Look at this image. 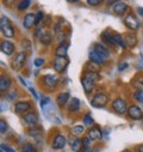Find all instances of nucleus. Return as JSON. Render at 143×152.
<instances>
[{"label":"nucleus","instance_id":"30","mask_svg":"<svg viewBox=\"0 0 143 152\" xmlns=\"http://www.w3.org/2000/svg\"><path fill=\"white\" fill-rule=\"evenodd\" d=\"M30 5H31V0H20V1L18 3V5H17V10L18 11H24Z\"/></svg>","mask_w":143,"mask_h":152},{"label":"nucleus","instance_id":"27","mask_svg":"<svg viewBox=\"0 0 143 152\" xmlns=\"http://www.w3.org/2000/svg\"><path fill=\"white\" fill-rule=\"evenodd\" d=\"M90 59H91V61H93V62H95V64H103L104 62V60H105V58H103L101 55H99L97 52H94V50H92L91 53H90Z\"/></svg>","mask_w":143,"mask_h":152},{"label":"nucleus","instance_id":"31","mask_svg":"<svg viewBox=\"0 0 143 152\" xmlns=\"http://www.w3.org/2000/svg\"><path fill=\"white\" fill-rule=\"evenodd\" d=\"M22 152H37V150H36V147L32 144L26 142L22 146Z\"/></svg>","mask_w":143,"mask_h":152},{"label":"nucleus","instance_id":"33","mask_svg":"<svg viewBox=\"0 0 143 152\" xmlns=\"http://www.w3.org/2000/svg\"><path fill=\"white\" fill-rule=\"evenodd\" d=\"M72 132H73V134L74 135H80V134H82L84 133V126H81V125H78V126H74L73 128H72Z\"/></svg>","mask_w":143,"mask_h":152},{"label":"nucleus","instance_id":"48","mask_svg":"<svg viewBox=\"0 0 143 152\" xmlns=\"http://www.w3.org/2000/svg\"><path fill=\"white\" fill-rule=\"evenodd\" d=\"M30 91H31V92H32V94H33V96H35V97H36V98H37V95H36V91H35V90H33V89H30Z\"/></svg>","mask_w":143,"mask_h":152},{"label":"nucleus","instance_id":"12","mask_svg":"<svg viewBox=\"0 0 143 152\" xmlns=\"http://www.w3.org/2000/svg\"><path fill=\"white\" fill-rule=\"evenodd\" d=\"M128 9H129V6H128L126 3H124V1H118V3H116V4L113 5L112 11H113V13L117 15V16H123V15L128 11Z\"/></svg>","mask_w":143,"mask_h":152},{"label":"nucleus","instance_id":"17","mask_svg":"<svg viewBox=\"0 0 143 152\" xmlns=\"http://www.w3.org/2000/svg\"><path fill=\"white\" fill-rule=\"evenodd\" d=\"M81 85H82L84 91L86 94H91L93 91V89H94V82L91 80V79H88V78H86V77H82L81 78Z\"/></svg>","mask_w":143,"mask_h":152},{"label":"nucleus","instance_id":"43","mask_svg":"<svg viewBox=\"0 0 143 152\" xmlns=\"http://www.w3.org/2000/svg\"><path fill=\"white\" fill-rule=\"evenodd\" d=\"M1 150H3V151L6 150V151H9V152H16L13 148H11V147H9V146H6V145H1Z\"/></svg>","mask_w":143,"mask_h":152},{"label":"nucleus","instance_id":"49","mask_svg":"<svg viewBox=\"0 0 143 152\" xmlns=\"http://www.w3.org/2000/svg\"><path fill=\"white\" fill-rule=\"evenodd\" d=\"M68 3H72V4H74V3H77V1H79V0H67Z\"/></svg>","mask_w":143,"mask_h":152},{"label":"nucleus","instance_id":"2","mask_svg":"<svg viewBox=\"0 0 143 152\" xmlns=\"http://www.w3.org/2000/svg\"><path fill=\"white\" fill-rule=\"evenodd\" d=\"M107 102H109V97L107 95L103 94V92H98L93 96V98L91 99V104L94 107V108H104Z\"/></svg>","mask_w":143,"mask_h":152},{"label":"nucleus","instance_id":"19","mask_svg":"<svg viewBox=\"0 0 143 152\" xmlns=\"http://www.w3.org/2000/svg\"><path fill=\"white\" fill-rule=\"evenodd\" d=\"M35 18H36V15H33V13L25 15L23 18V26L25 29H30L32 25H35Z\"/></svg>","mask_w":143,"mask_h":152},{"label":"nucleus","instance_id":"26","mask_svg":"<svg viewBox=\"0 0 143 152\" xmlns=\"http://www.w3.org/2000/svg\"><path fill=\"white\" fill-rule=\"evenodd\" d=\"M101 37H103V40H104L107 45H110V46H115V45H116V42H115V40H113V35H110L109 31H104L103 35H101Z\"/></svg>","mask_w":143,"mask_h":152},{"label":"nucleus","instance_id":"34","mask_svg":"<svg viewBox=\"0 0 143 152\" xmlns=\"http://www.w3.org/2000/svg\"><path fill=\"white\" fill-rule=\"evenodd\" d=\"M134 98L141 103H143V91L142 90H136L134 94Z\"/></svg>","mask_w":143,"mask_h":152},{"label":"nucleus","instance_id":"32","mask_svg":"<svg viewBox=\"0 0 143 152\" xmlns=\"http://www.w3.org/2000/svg\"><path fill=\"white\" fill-rule=\"evenodd\" d=\"M90 141L91 139L88 137H86L84 140H82V152H91V148H90Z\"/></svg>","mask_w":143,"mask_h":152},{"label":"nucleus","instance_id":"16","mask_svg":"<svg viewBox=\"0 0 143 152\" xmlns=\"http://www.w3.org/2000/svg\"><path fill=\"white\" fill-rule=\"evenodd\" d=\"M1 52L6 55H12L14 52V45L9 40H4L1 42Z\"/></svg>","mask_w":143,"mask_h":152},{"label":"nucleus","instance_id":"45","mask_svg":"<svg viewBox=\"0 0 143 152\" xmlns=\"http://www.w3.org/2000/svg\"><path fill=\"white\" fill-rule=\"evenodd\" d=\"M115 3H118V0H107V1H106V4L109 6H112Z\"/></svg>","mask_w":143,"mask_h":152},{"label":"nucleus","instance_id":"10","mask_svg":"<svg viewBox=\"0 0 143 152\" xmlns=\"http://www.w3.org/2000/svg\"><path fill=\"white\" fill-rule=\"evenodd\" d=\"M31 109V102L29 101H20L14 104V113L16 114H25Z\"/></svg>","mask_w":143,"mask_h":152},{"label":"nucleus","instance_id":"42","mask_svg":"<svg viewBox=\"0 0 143 152\" xmlns=\"http://www.w3.org/2000/svg\"><path fill=\"white\" fill-rule=\"evenodd\" d=\"M16 97H17V92H16V91L11 92V94H10V95L7 96V98H9V99H11V101H13V99H14Z\"/></svg>","mask_w":143,"mask_h":152},{"label":"nucleus","instance_id":"11","mask_svg":"<svg viewBox=\"0 0 143 152\" xmlns=\"http://www.w3.org/2000/svg\"><path fill=\"white\" fill-rule=\"evenodd\" d=\"M66 144H67L66 138H64L62 134H57V135L54 138V140H53L51 147H53L54 150H62V148L66 146Z\"/></svg>","mask_w":143,"mask_h":152},{"label":"nucleus","instance_id":"25","mask_svg":"<svg viewBox=\"0 0 143 152\" xmlns=\"http://www.w3.org/2000/svg\"><path fill=\"white\" fill-rule=\"evenodd\" d=\"M131 84L137 89V90H142L143 91V75H137L135 77L131 82Z\"/></svg>","mask_w":143,"mask_h":152},{"label":"nucleus","instance_id":"50","mask_svg":"<svg viewBox=\"0 0 143 152\" xmlns=\"http://www.w3.org/2000/svg\"><path fill=\"white\" fill-rule=\"evenodd\" d=\"M123 152H131V151H129V150H125V151H123Z\"/></svg>","mask_w":143,"mask_h":152},{"label":"nucleus","instance_id":"6","mask_svg":"<svg viewBox=\"0 0 143 152\" xmlns=\"http://www.w3.org/2000/svg\"><path fill=\"white\" fill-rule=\"evenodd\" d=\"M69 64V59L67 56H56L54 60V68L57 73H61L66 69Z\"/></svg>","mask_w":143,"mask_h":152},{"label":"nucleus","instance_id":"35","mask_svg":"<svg viewBox=\"0 0 143 152\" xmlns=\"http://www.w3.org/2000/svg\"><path fill=\"white\" fill-rule=\"evenodd\" d=\"M66 37H67V32L66 31H62V32H58L57 34V42L58 43H62V42H64L66 41Z\"/></svg>","mask_w":143,"mask_h":152},{"label":"nucleus","instance_id":"36","mask_svg":"<svg viewBox=\"0 0 143 152\" xmlns=\"http://www.w3.org/2000/svg\"><path fill=\"white\" fill-rule=\"evenodd\" d=\"M84 124H85L86 126H91V125L93 124V120H92V118H91V114H90V113H87L86 115L84 116Z\"/></svg>","mask_w":143,"mask_h":152},{"label":"nucleus","instance_id":"39","mask_svg":"<svg viewBox=\"0 0 143 152\" xmlns=\"http://www.w3.org/2000/svg\"><path fill=\"white\" fill-rule=\"evenodd\" d=\"M104 0H87V4L91 6H98L100 4H103Z\"/></svg>","mask_w":143,"mask_h":152},{"label":"nucleus","instance_id":"37","mask_svg":"<svg viewBox=\"0 0 143 152\" xmlns=\"http://www.w3.org/2000/svg\"><path fill=\"white\" fill-rule=\"evenodd\" d=\"M43 17H44V15H43V12L42 11H38L37 13H36V18H35V25H37L42 19H43Z\"/></svg>","mask_w":143,"mask_h":152},{"label":"nucleus","instance_id":"14","mask_svg":"<svg viewBox=\"0 0 143 152\" xmlns=\"http://www.w3.org/2000/svg\"><path fill=\"white\" fill-rule=\"evenodd\" d=\"M11 85H12V79L7 74H1V77H0V90H1V92L7 91Z\"/></svg>","mask_w":143,"mask_h":152},{"label":"nucleus","instance_id":"5","mask_svg":"<svg viewBox=\"0 0 143 152\" xmlns=\"http://www.w3.org/2000/svg\"><path fill=\"white\" fill-rule=\"evenodd\" d=\"M25 61H26V53L25 52L17 53L16 56L13 58V60H12V68L14 71H19L24 66Z\"/></svg>","mask_w":143,"mask_h":152},{"label":"nucleus","instance_id":"40","mask_svg":"<svg viewBox=\"0 0 143 152\" xmlns=\"http://www.w3.org/2000/svg\"><path fill=\"white\" fill-rule=\"evenodd\" d=\"M35 66L36 67H42L43 65H44V59H42V58H37V59H35Z\"/></svg>","mask_w":143,"mask_h":152},{"label":"nucleus","instance_id":"22","mask_svg":"<svg viewBox=\"0 0 143 152\" xmlns=\"http://www.w3.org/2000/svg\"><path fill=\"white\" fill-rule=\"evenodd\" d=\"M67 50H68V45L66 42L58 43V46L55 49V55L56 56H66L67 55Z\"/></svg>","mask_w":143,"mask_h":152},{"label":"nucleus","instance_id":"1","mask_svg":"<svg viewBox=\"0 0 143 152\" xmlns=\"http://www.w3.org/2000/svg\"><path fill=\"white\" fill-rule=\"evenodd\" d=\"M0 28H1V32L5 37H9V39L14 37V34H16L14 28L6 16H3L1 19H0Z\"/></svg>","mask_w":143,"mask_h":152},{"label":"nucleus","instance_id":"7","mask_svg":"<svg viewBox=\"0 0 143 152\" xmlns=\"http://www.w3.org/2000/svg\"><path fill=\"white\" fill-rule=\"evenodd\" d=\"M124 24L125 26L129 29V30H132V31H136L138 28H139V23L137 20V18L134 16V13H128L124 18Z\"/></svg>","mask_w":143,"mask_h":152},{"label":"nucleus","instance_id":"13","mask_svg":"<svg viewBox=\"0 0 143 152\" xmlns=\"http://www.w3.org/2000/svg\"><path fill=\"white\" fill-rule=\"evenodd\" d=\"M43 83L48 89H55L57 85V77L53 74H47L43 77Z\"/></svg>","mask_w":143,"mask_h":152},{"label":"nucleus","instance_id":"47","mask_svg":"<svg viewBox=\"0 0 143 152\" xmlns=\"http://www.w3.org/2000/svg\"><path fill=\"white\" fill-rule=\"evenodd\" d=\"M138 152H143V144H141L138 146Z\"/></svg>","mask_w":143,"mask_h":152},{"label":"nucleus","instance_id":"18","mask_svg":"<svg viewBox=\"0 0 143 152\" xmlns=\"http://www.w3.org/2000/svg\"><path fill=\"white\" fill-rule=\"evenodd\" d=\"M94 52H97L99 55H101L103 58H109L110 56V50L107 49V47H105L104 45H100V43H95L94 45Z\"/></svg>","mask_w":143,"mask_h":152},{"label":"nucleus","instance_id":"20","mask_svg":"<svg viewBox=\"0 0 143 152\" xmlns=\"http://www.w3.org/2000/svg\"><path fill=\"white\" fill-rule=\"evenodd\" d=\"M91 140H99V139H101V137H103V133H101V131L98 128V127H92L90 131H88V135H87Z\"/></svg>","mask_w":143,"mask_h":152},{"label":"nucleus","instance_id":"41","mask_svg":"<svg viewBox=\"0 0 143 152\" xmlns=\"http://www.w3.org/2000/svg\"><path fill=\"white\" fill-rule=\"evenodd\" d=\"M126 67H128V64H126V62H122V64L118 66V69H119V71H124Z\"/></svg>","mask_w":143,"mask_h":152},{"label":"nucleus","instance_id":"3","mask_svg":"<svg viewBox=\"0 0 143 152\" xmlns=\"http://www.w3.org/2000/svg\"><path fill=\"white\" fill-rule=\"evenodd\" d=\"M23 121L31 128H35L38 126V116L37 114H36L35 111H27L24 114L23 116Z\"/></svg>","mask_w":143,"mask_h":152},{"label":"nucleus","instance_id":"38","mask_svg":"<svg viewBox=\"0 0 143 152\" xmlns=\"http://www.w3.org/2000/svg\"><path fill=\"white\" fill-rule=\"evenodd\" d=\"M6 131H7V124H6V121L1 120L0 121V132H1V134H5Z\"/></svg>","mask_w":143,"mask_h":152},{"label":"nucleus","instance_id":"28","mask_svg":"<svg viewBox=\"0 0 143 152\" xmlns=\"http://www.w3.org/2000/svg\"><path fill=\"white\" fill-rule=\"evenodd\" d=\"M84 77H86V78H88L93 82H98L100 79V75L98 74V72H92V71H86L84 73Z\"/></svg>","mask_w":143,"mask_h":152},{"label":"nucleus","instance_id":"21","mask_svg":"<svg viewBox=\"0 0 143 152\" xmlns=\"http://www.w3.org/2000/svg\"><path fill=\"white\" fill-rule=\"evenodd\" d=\"M69 101V94L68 92H61L57 95L56 97V104L58 107H63L67 104V102Z\"/></svg>","mask_w":143,"mask_h":152},{"label":"nucleus","instance_id":"46","mask_svg":"<svg viewBox=\"0 0 143 152\" xmlns=\"http://www.w3.org/2000/svg\"><path fill=\"white\" fill-rule=\"evenodd\" d=\"M137 13L139 16H143V7H137Z\"/></svg>","mask_w":143,"mask_h":152},{"label":"nucleus","instance_id":"9","mask_svg":"<svg viewBox=\"0 0 143 152\" xmlns=\"http://www.w3.org/2000/svg\"><path fill=\"white\" fill-rule=\"evenodd\" d=\"M68 141H69V145L72 147L74 152H80L82 150V141L74 134H70L69 138H68Z\"/></svg>","mask_w":143,"mask_h":152},{"label":"nucleus","instance_id":"8","mask_svg":"<svg viewBox=\"0 0 143 152\" xmlns=\"http://www.w3.org/2000/svg\"><path fill=\"white\" fill-rule=\"evenodd\" d=\"M128 115L132 120H141L143 118V111L138 105L132 104L128 108Z\"/></svg>","mask_w":143,"mask_h":152},{"label":"nucleus","instance_id":"4","mask_svg":"<svg viewBox=\"0 0 143 152\" xmlns=\"http://www.w3.org/2000/svg\"><path fill=\"white\" fill-rule=\"evenodd\" d=\"M112 109L115 110V113L119 114V115H122V114L126 113L128 111V105H126V102L121 98V97H117L116 99L112 101Z\"/></svg>","mask_w":143,"mask_h":152},{"label":"nucleus","instance_id":"24","mask_svg":"<svg viewBox=\"0 0 143 152\" xmlns=\"http://www.w3.org/2000/svg\"><path fill=\"white\" fill-rule=\"evenodd\" d=\"M40 41H41V43H43L44 46H50V45H51V41H53L51 34L48 32V31L42 32V35L40 36Z\"/></svg>","mask_w":143,"mask_h":152},{"label":"nucleus","instance_id":"23","mask_svg":"<svg viewBox=\"0 0 143 152\" xmlns=\"http://www.w3.org/2000/svg\"><path fill=\"white\" fill-rule=\"evenodd\" d=\"M80 104H81L80 99H79V98H77V97H73V98L70 99V102H69L68 110H69V111H72V113L78 111V110L80 109Z\"/></svg>","mask_w":143,"mask_h":152},{"label":"nucleus","instance_id":"29","mask_svg":"<svg viewBox=\"0 0 143 152\" xmlns=\"http://www.w3.org/2000/svg\"><path fill=\"white\" fill-rule=\"evenodd\" d=\"M113 40L116 42V45H119L121 47L123 48H126V45H125V41H124V37L119 34H113Z\"/></svg>","mask_w":143,"mask_h":152},{"label":"nucleus","instance_id":"44","mask_svg":"<svg viewBox=\"0 0 143 152\" xmlns=\"http://www.w3.org/2000/svg\"><path fill=\"white\" fill-rule=\"evenodd\" d=\"M49 102H50V99H49V98H43V99L41 101V105H42V108H43V107H46V105H47V103H49Z\"/></svg>","mask_w":143,"mask_h":152},{"label":"nucleus","instance_id":"15","mask_svg":"<svg viewBox=\"0 0 143 152\" xmlns=\"http://www.w3.org/2000/svg\"><path fill=\"white\" fill-rule=\"evenodd\" d=\"M124 41H125L126 48H134L137 45V36L132 32H128L124 35Z\"/></svg>","mask_w":143,"mask_h":152}]
</instances>
